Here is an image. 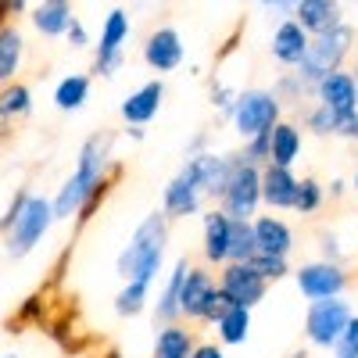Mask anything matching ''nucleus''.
<instances>
[{
	"label": "nucleus",
	"mask_w": 358,
	"mask_h": 358,
	"mask_svg": "<svg viewBox=\"0 0 358 358\" xmlns=\"http://www.w3.org/2000/svg\"><path fill=\"white\" fill-rule=\"evenodd\" d=\"M319 101L330 111H358V83L348 72H330L319 79Z\"/></svg>",
	"instance_id": "obj_14"
},
{
	"label": "nucleus",
	"mask_w": 358,
	"mask_h": 358,
	"mask_svg": "<svg viewBox=\"0 0 358 358\" xmlns=\"http://www.w3.org/2000/svg\"><path fill=\"white\" fill-rule=\"evenodd\" d=\"M334 115V126L330 133H341V136H358V111H330Z\"/></svg>",
	"instance_id": "obj_35"
},
{
	"label": "nucleus",
	"mask_w": 358,
	"mask_h": 358,
	"mask_svg": "<svg viewBox=\"0 0 358 358\" xmlns=\"http://www.w3.org/2000/svg\"><path fill=\"white\" fill-rule=\"evenodd\" d=\"M297 155H301V133L294 126H273L268 129V158L276 165H290Z\"/></svg>",
	"instance_id": "obj_24"
},
{
	"label": "nucleus",
	"mask_w": 358,
	"mask_h": 358,
	"mask_svg": "<svg viewBox=\"0 0 358 358\" xmlns=\"http://www.w3.org/2000/svg\"><path fill=\"white\" fill-rule=\"evenodd\" d=\"M190 358H226V355H222L215 344H204V348H194V351H190Z\"/></svg>",
	"instance_id": "obj_40"
},
{
	"label": "nucleus",
	"mask_w": 358,
	"mask_h": 358,
	"mask_svg": "<svg viewBox=\"0 0 358 358\" xmlns=\"http://www.w3.org/2000/svg\"><path fill=\"white\" fill-rule=\"evenodd\" d=\"M348 319H351V308L337 294L334 297H315L312 308H308V337H312V344L330 348L341 337V330L348 326Z\"/></svg>",
	"instance_id": "obj_6"
},
{
	"label": "nucleus",
	"mask_w": 358,
	"mask_h": 358,
	"mask_svg": "<svg viewBox=\"0 0 358 358\" xmlns=\"http://www.w3.org/2000/svg\"><path fill=\"white\" fill-rule=\"evenodd\" d=\"M197 201H201V190L190 183L187 176H176L172 183L165 187V212L169 215H194Z\"/></svg>",
	"instance_id": "obj_23"
},
{
	"label": "nucleus",
	"mask_w": 358,
	"mask_h": 358,
	"mask_svg": "<svg viewBox=\"0 0 358 358\" xmlns=\"http://www.w3.org/2000/svg\"><path fill=\"white\" fill-rule=\"evenodd\" d=\"M334 344H337V358H358V319H348V326Z\"/></svg>",
	"instance_id": "obj_34"
},
{
	"label": "nucleus",
	"mask_w": 358,
	"mask_h": 358,
	"mask_svg": "<svg viewBox=\"0 0 358 358\" xmlns=\"http://www.w3.org/2000/svg\"><path fill=\"white\" fill-rule=\"evenodd\" d=\"M29 111V90L25 86H4L0 90V118H15Z\"/></svg>",
	"instance_id": "obj_31"
},
{
	"label": "nucleus",
	"mask_w": 358,
	"mask_h": 358,
	"mask_svg": "<svg viewBox=\"0 0 358 358\" xmlns=\"http://www.w3.org/2000/svg\"><path fill=\"white\" fill-rule=\"evenodd\" d=\"M297 287H301L305 297H334L344 290V273L334 265V262H315V265H305L297 273Z\"/></svg>",
	"instance_id": "obj_10"
},
{
	"label": "nucleus",
	"mask_w": 358,
	"mask_h": 358,
	"mask_svg": "<svg viewBox=\"0 0 358 358\" xmlns=\"http://www.w3.org/2000/svg\"><path fill=\"white\" fill-rule=\"evenodd\" d=\"M4 358H15V355H4Z\"/></svg>",
	"instance_id": "obj_44"
},
{
	"label": "nucleus",
	"mask_w": 358,
	"mask_h": 358,
	"mask_svg": "<svg viewBox=\"0 0 358 358\" xmlns=\"http://www.w3.org/2000/svg\"><path fill=\"white\" fill-rule=\"evenodd\" d=\"M276 118H280V101L273 94H262V90L244 94L241 101H236V111H233V122H236V129H241L244 136L268 133L276 126Z\"/></svg>",
	"instance_id": "obj_7"
},
{
	"label": "nucleus",
	"mask_w": 358,
	"mask_h": 358,
	"mask_svg": "<svg viewBox=\"0 0 358 358\" xmlns=\"http://www.w3.org/2000/svg\"><path fill=\"white\" fill-rule=\"evenodd\" d=\"M162 97H165V86H162V83H147V86H140L133 97H126V104H122V118H126V122H136V126L151 122V118L158 115V108H162Z\"/></svg>",
	"instance_id": "obj_16"
},
{
	"label": "nucleus",
	"mask_w": 358,
	"mask_h": 358,
	"mask_svg": "<svg viewBox=\"0 0 358 358\" xmlns=\"http://www.w3.org/2000/svg\"><path fill=\"white\" fill-rule=\"evenodd\" d=\"M54 222V208L47 197H18L15 208L8 212V219L0 222V229H11L8 233V255L11 258H22L29 255L40 241H43V233L50 229Z\"/></svg>",
	"instance_id": "obj_3"
},
{
	"label": "nucleus",
	"mask_w": 358,
	"mask_h": 358,
	"mask_svg": "<svg viewBox=\"0 0 358 358\" xmlns=\"http://www.w3.org/2000/svg\"><path fill=\"white\" fill-rule=\"evenodd\" d=\"M25 4L29 0H0V18H11V15L25 11Z\"/></svg>",
	"instance_id": "obj_39"
},
{
	"label": "nucleus",
	"mask_w": 358,
	"mask_h": 358,
	"mask_svg": "<svg viewBox=\"0 0 358 358\" xmlns=\"http://www.w3.org/2000/svg\"><path fill=\"white\" fill-rule=\"evenodd\" d=\"M262 4H268V8H280V11H283V8H294V0H262Z\"/></svg>",
	"instance_id": "obj_41"
},
{
	"label": "nucleus",
	"mask_w": 358,
	"mask_h": 358,
	"mask_svg": "<svg viewBox=\"0 0 358 358\" xmlns=\"http://www.w3.org/2000/svg\"><path fill=\"white\" fill-rule=\"evenodd\" d=\"M262 201V172L251 162H236L229 165L226 187H222V204L229 219H251L255 208Z\"/></svg>",
	"instance_id": "obj_5"
},
{
	"label": "nucleus",
	"mask_w": 358,
	"mask_h": 358,
	"mask_svg": "<svg viewBox=\"0 0 358 358\" xmlns=\"http://www.w3.org/2000/svg\"><path fill=\"white\" fill-rule=\"evenodd\" d=\"M244 158H248L251 165H258V162L268 158V133H255V136H251V147H248Z\"/></svg>",
	"instance_id": "obj_37"
},
{
	"label": "nucleus",
	"mask_w": 358,
	"mask_h": 358,
	"mask_svg": "<svg viewBox=\"0 0 358 358\" xmlns=\"http://www.w3.org/2000/svg\"><path fill=\"white\" fill-rule=\"evenodd\" d=\"M226 308H229V297H226L222 290H212V294H208V301H204V312H201V319H219Z\"/></svg>",
	"instance_id": "obj_36"
},
{
	"label": "nucleus",
	"mask_w": 358,
	"mask_h": 358,
	"mask_svg": "<svg viewBox=\"0 0 358 358\" xmlns=\"http://www.w3.org/2000/svg\"><path fill=\"white\" fill-rule=\"evenodd\" d=\"M162 255H165V215H147L140 222V229L133 233L129 248L118 258V273L126 280H140L151 283L162 268Z\"/></svg>",
	"instance_id": "obj_2"
},
{
	"label": "nucleus",
	"mask_w": 358,
	"mask_h": 358,
	"mask_svg": "<svg viewBox=\"0 0 358 358\" xmlns=\"http://www.w3.org/2000/svg\"><path fill=\"white\" fill-rule=\"evenodd\" d=\"M108 358H122V355H118V351H111V355H108Z\"/></svg>",
	"instance_id": "obj_42"
},
{
	"label": "nucleus",
	"mask_w": 358,
	"mask_h": 358,
	"mask_svg": "<svg viewBox=\"0 0 358 358\" xmlns=\"http://www.w3.org/2000/svg\"><path fill=\"white\" fill-rule=\"evenodd\" d=\"M147 287L151 283H140V280H126V290L115 297V312L118 315H136L147 301Z\"/></svg>",
	"instance_id": "obj_30"
},
{
	"label": "nucleus",
	"mask_w": 358,
	"mask_h": 358,
	"mask_svg": "<svg viewBox=\"0 0 358 358\" xmlns=\"http://www.w3.org/2000/svg\"><path fill=\"white\" fill-rule=\"evenodd\" d=\"M143 62L158 69V72H172L183 65V43H179L176 29H158V33L147 36L143 43Z\"/></svg>",
	"instance_id": "obj_11"
},
{
	"label": "nucleus",
	"mask_w": 358,
	"mask_h": 358,
	"mask_svg": "<svg viewBox=\"0 0 358 358\" xmlns=\"http://www.w3.org/2000/svg\"><path fill=\"white\" fill-rule=\"evenodd\" d=\"M215 322H219V334H222L226 344H244V341H248V330H251V308L229 305Z\"/></svg>",
	"instance_id": "obj_25"
},
{
	"label": "nucleus",
	"mask_w": 358,
	"mask_h": 358,
	"mask_svg": "<svg viewBox=\"0 0 358 358\" xmlns=\"http://www.w3.org/2000/svg\"><path fill=\"white\" fill-rule=\"evenodd\" d=\"M104 165H108V143H104L101 136L86 140L83 155H79V169H76V176L62 187L57 201L50 204V208H54V219H69L72 212H79L83 201H86L90 194L104 187Z\"/></svg>",
	"instance_id": "obj_1"
},
{
	"label": "nucleus",
	"mask_w": 358,
	"mask_h": 358,
	"mask_svg": "<svg viewBox=\"0 0 358 358\" xmlns=\"http://www.w3.org/2000/svg\"><path fill=\"white\" fill-rule=\"evenodd\" d=\"M319 204H322V187L315 183V179H301L297 190H294V208L301 215H308V212H315Z\"/></svg>",
	"instance_id": "obj_33"
},
{
	"label": "nucleus",
	"mask_w": 358,
	"mask_h": 358,
	"mask_svg": "<svg viewBox=\"0 0 358 358\" xmlns=\"http://www.w3.org/2000/svg\"><path fill=\"white\" fill-rule=\"evenodd\" d=\"M126 40H129V18H126L122 8H115V11L108 15L104 29H101V43H97V62H94V69H97L101 76H111L118 65H122V43H126Z\"/></svg>",
	"instance_id": "obj_9"
},
{
	"label": "nucleus",
	"mask_w": 358,
	"mask_h": 358,
	"mask_svg": "<svg viewBox=\"0 0 358 358\" xmlns=\"http://www.w3.org/2000/svg\"><path fill=\"white\" fill-rule=\"evenodd\" d=\"M255 255V226L248 219H229V262H248Z\"/></svg>",
	"instance_id": "obj_26"
},
{
	"label": "nucleus",
	"mask_w": 358,
	"mask_h": 358,
	"mask_svg": "<svg viewBox=\"0 0 358 358\" xmlns=\"http://www.w3.org/2000/svg\"><path fill=\"white\" fill-rule=\"evenodd\" d=\"M183 276H187V262H179L172 268V280H169V287L162 294V301H158V319L162 322H172L179 315V290H183Z\"/></svg>",
	"instance_id": "obj_29"
},
{
	"label": "nucleus",
	"mask_w": 358,
	"mask_h": 358,
	"mask_svg": "<svg viewBox=\"0 0 358 358\" xmlns=\"http://www.w3.org/2000/svg\"><path fill=\"white\" fill-rule=\"evenodd\" d=\"M305 50H308V33H305V29L297 25L294 18L283 22V25L276 29V36H273V54H276V62L297 65V62L305 57Z\"/></svg>",
	"instance_id": "obj_17"
},
{
	"label": "nucleus",
	"mask_w": 358,
	"mask_h": 358,
	"mask_svg": "<svg viewBox=\"0 0 358 358\" xmlns=\"http://www.w3.org/2000/svg\"><path fill=\"white\" fill-rule=\"evenodd\" d=\"M255 226V251L258 255H287L290 251V229L280 222V219H273V215H265V219H258V222H251Z\"/></svg>",
	"instance_id": "obj_19"
},
{
	"label": "nucleus",
	"mask_w": 358,
	"mask_h": 358,
	"mask_svg": "<svg viewBox=\"0 0 358 358\" xmlns=\"http://www.w3.org/2000/svg\"><path fill=\"white\" fill-rule=\"evenodd\" d=\"M212 280H208V273H197V268H187L183 276V290H179V312L190 315V319H201L204 312V301L208 294H212Z\"/></svg>",
	"instance_id": "obj_20"
},
{
	"label": "nucleus",
	"mask_w": 358,
	"mask_h": 358,
	"mask_svg": "<svg viewBox=\"0 0 358 358\" xmlns=\"http://www.w3.org/2000/svg\"><path fill=\"white\" fill-rule=\"evenodd\" d=\"M294 22L305 29V33H330L334 25H341V8L337 0H294Z\"/></svg>",
	"instance_id": "obj_12"
},
{
	"label": "nucleus",
	"mask_w": 358,
	"mask_h": 358,
	"mask_svg": "<svg viewBox=\"0 0 358 358\" xmlns=\"http://www.w3.org/2000/svg\"><path fill=\"white\" fill-rule=\"evenodd\" d=\"M65 36H69V43H72V47H86V43H90V36H86V29H83V22H76V18L69 22V29H65Z\"/></svg>",
	"instance_id": "obj_38"
},
{
	"label": "nucleus",
	"mask_w": 358,
	"mask_h": 358,
	"mask_svg": "<svg viewBox=\"0 0 358 358\" xmlns=\"http://www.w3.org/2000/svg\"><path fill=\"white\" fill-rule=\"evenodd\" d=\"M72 0H40L33 11V25L43 36H65V29L72 22Z\"/></svg>",
	"instance_id": "obj_18"
},
{
	"label": "nucleus",
	"mask_w": 358,
	"mask_h": 358,
	"mask_svg": "<svg viewBox=\"0 0 358 358\" xmlns=\"http://www.w3.org/2000/svg\"><path fill=\"white\" fill-rule=\"evenodd\" d=\"M194 351V341L187 330H179V326H165L158 334V344H155V358H190Z\"/></svg>",
	"instance_id": "obj_28"
},
{
	"label": "nucleus",
	"mask_w": 358,
	"mask_h": 358,
	"mask_svg": "<svg viewBox=\"0 0 358 358\" xmlns=\"http://www.w3.org/2000/svg\"><path fill=\"white\" fill-rule=\"evenodd\" d=\"M251 262V268L262 276V280H280V276H287V255H251L248 258Z\"/></svg>",
	"instance_id": "obj_32"
},
{
	"label": "nucleus",
	"mask_w": 358,
	"mask_h": 358,
	"mask_svg": "<svg viewBox=\"0 0 358 358\" xmlns=\"http://www.w3.org/2000/svg\"><path fill=\"white\" fill-rule=\"evenodd\" d=\"M226 251H229V215L226 212L204 215V255H208V262H226Z\"/></svg>",
	"instance_id": "obj_22"
},
{
	"label": "nucleus",
	"mask_w": 358,
	"mask_h": 358,
	"mask_svg": "<svg viewBox=\"0 0 358 358\" xmlns=\"http://www.w3.org/2000/svg\"><path fill=\"white\" fill-rule=\"evenodd\" d=\"M86 97H90V79H86V76H69V79L57 83V90H54V104L62 108V111L83 108Z\"/></svg>",
	"instance_id": "obj_27"
},
{
	"label": "nucleus",
	"mask_w": 358,
	"mask_h": 358,
	"mask_svg": "<svg viewBox=\"0 0 358 358\" xmlns=\"http://www.w3.org/2000/svg\"><path fill=\"white\" fill-rule=\"evenodd\" d=\"M294 190H297V179L290 172V165H268L262 172V201L273 204V208H294Z\"/></svg>",
	"instance_id": "obj_15"
},
{
	"label": "nucleus",
	"mask_w": 358,
	"mask_h": 358,
	"mask_svg": "<svg viewBox=\"0 0 358 358\" xmlns=\"http://www.w3.org/2000/svg\"><path fill=\"white\" fill-rule=\"evenodd\" d=\"M355 190H358V179H355Z\"/></svg>",
	"instance_id": "obj_43"
},
{
	"label": "nucleus",
	"mask_w": 358,
	"mask_h": 358,
	"mask_svg": "<svg viewBox=\"0 0 358 358\" xmlns=\"http://www.w3.org/2000/svg\"><path fill=\"white\" fill-rule=\"evenodd\" d=\"M226 297H229V305H258L262 297H265V280L251 268V262H229L226 265V273H222V287H219Z\"/></svg>",
	"instance_id": "obj_8"
},
{
	"label": "nucleus",
	"mask_w": 358,
	"mask_h": 358,
	"mask_svg": "<svg viewBox=\"0 0 358 358\" xmlns=\"http://www.w3.org/2000/svg\"><path fill=\"white\" fill-rule=\"evenodd\" d=\"M351 40H355V33H351L344 22L334 25L330 33H319L315 40H308L305 57L297 62V65H301V76H305L308 83H319L322 76L337 72L341 62H344V54L351 50Z\"/></svg>",
	"instance_id": "obj_4"
},
{
	"label": "nucleus",
	"mask_w": 358,
	"mask_h": 358,
	"mask_svg": "<svg viewBox=\"0 0 358 358\" xmlns=\"http://www.w3.org/2000/svg\"><path fill=\"white\" fill-rule=\"evenodd\" d=\"M301 358H305V355H301Z\"/></svg>",
	"instance_id": "obj_45"
},
{
	"label": "nucleus",
	"mask_w": 358,
	"mask_h": 358,
	"mask_svg": "<svg viewBox=\"0 0 358 358\" xmlns=\"http://www.w3.org/2000/svg\"><path fill=\"white\" fill-rule=\"evenodd\" d=\"M22 47H25V40L18 29L11 22H0V86L15 79V72L22 65Z\"/></svg>",
	"instance_id": "obj_21"
},
{
	"label": "nucleus",
	"mask_w": 358,
	"mask_h": 358,
	"mask_svg": "<svg viewBox=\"0 0 358 358\" xmlns=\"http://www.w3.org/2000/svg\"><path fill=\"white\" fill-rule=\"evenodd\" d=\"M183 176L190 179L201 194H222L226 176H229V162H226V158H215V155H197V158L183 169Z\"/></svg>",
	"instance_id": "obj_13"
}]
</instances>
